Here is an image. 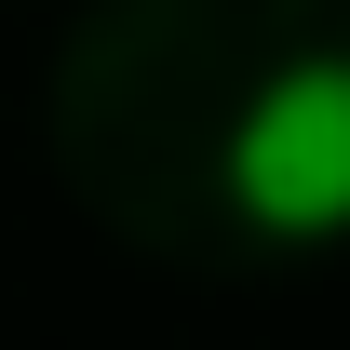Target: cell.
Masks as SVG:
<instances>
[{
  "label": "cell",
  "mask_w": 350,
  "mask_h": 350,
  "mask_svg": "<svg viewBox=\"0 0 350 350\" xmlns=\"http://www.w3.org/2000/svg\"><path fill=\"white\" fill-rule=\"evenodd\" d=\"M229 202L256 229H283V243L350 229V54H310V68H283V81L243 108V135H229Z\"/></svg>",
  "instance_id": "1"
}]
</instances>
